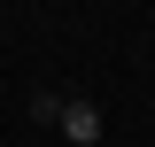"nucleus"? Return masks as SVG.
<instances>
[{"label": "nucleus", "mask_w": 155, "mask_h": 147, "mask_svg": "<svg viewBox=\"0 0 155 147\" xmlns=\"http://www.w3.org/2000/svg\"><path fill=\"white\" fill-rule=\"evenodd\" d=\"M101 132H109V116L93 101H62V139L70 147H101Z\"/></svg>", "instance_id": "nucleus-1"}]
</instances>
